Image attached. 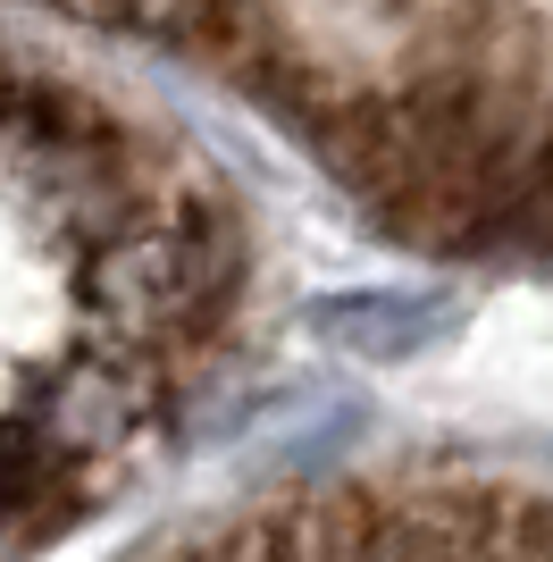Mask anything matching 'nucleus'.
<instances>
[{
    "instance_id": "f257e3e1",
    "label": "nucleus",
    "mask_w": 553,
    "mask_h": 562,
    "mask_svg": "<svg viewBox=\"0 0 553 562\" xmlns=\"http://www.w3.org/2000/svg\"><path fill=\"white\" fill-rule=\"evenodd\" d=\"M193 562H553V495L386 487L294 504Z\"/></svg>"
},
{
    "instance_id": "f03ea898",
    "label": "nucleus",
    "mask_w": 553,
    "mask_h": 562,
    "mask_svg": "<svg viewBox=\"0 0 553 562\" xmlns=\"http://www.w3.org/2000/svg\"><path fill=\"white\" fill-rule=\"evenodd\" d=\"M520 227H529V235H545V244H553V160L537 168V177H529V193H520Z\"/></svg>"
}]
</instances>
